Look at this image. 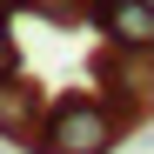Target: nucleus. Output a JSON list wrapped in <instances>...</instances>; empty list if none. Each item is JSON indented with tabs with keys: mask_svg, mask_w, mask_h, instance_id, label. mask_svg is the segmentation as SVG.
Listing matches in <instances>:
<instances>
[{
	"mask_svg": "<svg viewBox=\"0 0 154 154\" xmlns=\"http://www.w3.org/2000/svg\"><path fill=\"white\" fill-rule=\"evenodd\" d=\"M121 121L100 94H60L54 107H40L34 134L20 141L27 154H114Z\"/></svg>",
	"mask_w": 154,
	"mask_h": 154,
	"instance_id": "obj_1",
	"label": "nucleus"
},
{
	"mask_svg": "<svg viewBox=\"0 0 154 154\" xmlns=\"http://www.w3.org/2000/svg\"><path fill=\"white\" fill-rule=\"evenodd\" d=\"M100 100L114 121H147L154 114V47H107L100 54Z\"/></svg>",
	"mask_w": 154,
	"mask_h": 154,
	"instance_id": "obj_2",
	"label": "nucleus"
},
{
	"mask_svg": "<svg viewBox=\"0 0 154 154\" xmlns=\"http://www.w3.org/2000/svg\"><path fill=\"white\" fill-rule=\"evenodd\" d=\"M94 27L107 47H154V0H94Z\"/></svg>",
	"mask_w": 154,
	"mask_h": 154,
	"instance_id": "obj_3",
	"label": "nucleus"
},
{
	"mask_svg": "<svg viewBox=\"0 0 154 154\" xmlns=\"http://www.w3.org/2000/svg\"><path fill=\"white\" fill-rule=\"evenodd\" d=\"M40 107H47V100H40V87H34L20 67L0 74V141H27L34 121H40Z\"/></svg>",
	"mask_w": 154,
	"mask_h": 154,
	"instance_id": "obj_4",
	"label": "nucleus"
},
{
	"mask_svg": "<svg viewBox=\"0 0 154 154\" xmlns=\"http://www.w3.org/2000/svg\"><path fill=\"white\" fill-rule=\"evenodd\" d=\"M20 67V54H14V20H7V7H0V74H14Z\"/></svg>",
	"mask_w": 154,
	"mask_h": 154,
	"instance_id": "obj_5",
	"label": "nucleus"
}]
</instances>
